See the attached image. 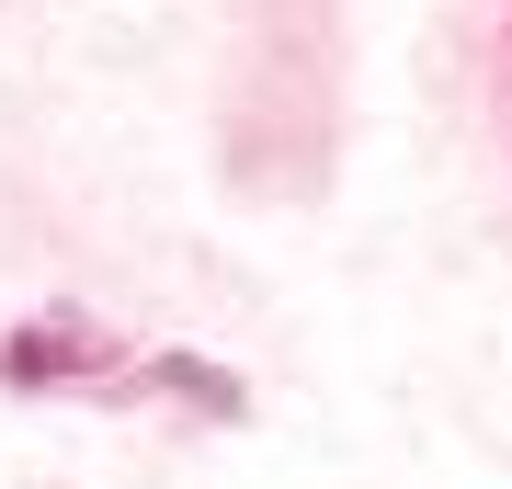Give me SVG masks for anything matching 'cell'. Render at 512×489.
<instances>
[]
</instances>
